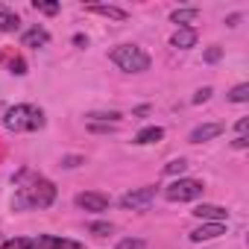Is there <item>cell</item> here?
I'll return each mask as SVG.
<instances>
[{
    "label": "cell",
    "instance_id": "cell-11",
    "mask_svg": "<svg viewBox=\"0 0 249 249\" xmlns=\"http://www.w3.org/2000/svg\"><path fill=\"white\" fill-rule=\"evenodd\" d=\"M217 135H223V123H202V126H196L191 132V144H202V141H211Z\"/></svg>",
    "mask_w": 249,
    "mask_h": 249
},
{
    "label": "cell",
    "instance_id": "cell-21",
    "mask_svg": "<svg viewBox=\"0 0 249 249\" xmlns=\"http://www.w3.org/2000/svg\"><path fill=\"white\" fill-rule=\"evenodd\" d=\"M144 246H147V243H144L141 237H123L114 249H144Z\"/></svg>",
    "mask_w": 249,
    "mask_h": 249
},
{
    "label": "cell",
    "instance_id": "cell-27",
    "mask_svg": "<svg viewBox=\"0 0 249 249\" xmlns=\"http://www.w3.org/2000/svg\"><path fill=\"white\" fill-rule=\"evenodd\" d=\"M6 249H30V240H9Z\"/></svg>",
    "mask_w": 249,
    "mask_h": 249
},
{
    "label": "cell",
    "instance_id": "cell-4",
    "mask_svg": "<svg viewBox=\"0 0 249 249\" xmlns=\"http://www.w3.org/2000/svg\"><path fill=\"white\" fill-rule=\"evenodd\" d=\"M205 191V185L199 179H176L164 188V199L170 202H191V199H199Z\"/></svg>",
    "mask_w": 249,
    "mask_h": 249
},
{
    "label": "cell",
    "instance_id": "cell-2",
    "mask_svg": "<svg viewBox=\"0 0 249 249\" xmlns=\"http://www.w3.org/2000/svg\"><path fill=\"white\" fill-rule=\"evenodd\" d=\"M3 123H6V129H12V132H38L44 126V111L38 106L18 103V106H12L3 114Z\"/></svg>",
    "mask_w": 249,
    "mask_h": 249
},
{
    "label": "cell",
    "instance_id": "cell-16",
    "mask_svg": "<svg viewBox=\"0 0 249 249\" xmlns=\"http://www.w3.org/2000/svg\"><path fill=\"white\" fill-rule=\"evenodd\" d=\"M196 18H199V9H176L170 15V21L179 27H191V24H196Z\"/></svg>",
    "mask_w": 249,
    "mask_h": 249
},
{
    "label": "cell",
    "instance_id": "cell-6",
    "mask_svg": "<svg viewBox=\"0 0 249 249\" xmlns=\"http://www.w3.org/2000/svg\"><path fill=\"white\" fill-rule=\"evenodd\" d=\"M76 208H82V211H91V214H100V211H106L108 208V196L106 194H100V191H85V194H76Z\"/></svg>",
    "mask_w": 249,
    "mask_h": 249
},
{
    "label": "cell",
    "instance_id": "cell-17",
    "mask_svg": "<svg viewBox=\"0 0 249 249\" xmlns=\"http://www.w3.org/2000/svg\"><path fill=\"white\" fill-rule=\"evenodd\" d=\"M88 120H91V123H106V126H114V123L120 120V114H117V111H91Z\"/></svg>",
    "mask_w": 249,
    "mask_h": 249
},
{
    "label": "cell",
    "instance_id": "cell-19",
    "mask_svg": "<svg viewBox=\"0 0 249 249\" xmlns=\"http://www.w3.org/2000/svg\"><path fill=\"white\" fill-rule=\"evenodd\" d=\"M185 170H188V161H185V159H173V161H167V167H164L167 176H179V179H182Z\"/></svg>",
    "mask_w": 249,
    "mask_h": 249
},
{
    "label": "cell",
    "instance_id": "cell-22",
    "mask_svg": "<svg viewBox=\"0 0 249 249\" xmlns=\"http://www.w3.org/2000/svg\"><path fill=\"white\" fill-rule=\"evenodd\" d=\"M33 9H36V12H44V15H56V12H59V3H41V0H36Z\"/></svg>",
    "mask_w": 249,
    "mask_h": 249
},
{
    "label": "cell",
    "instance_id": "cell-24",
    "mask_svg": "<svg viewBox=\"0 0 249 249\" xmlns=\"http://www.w3.org/2000/svg\"><path fill=\"white\" fill-rule=\"evenodd\" d=\"M220 56H223V50H220V47H208V50H205V62H217Z\"/></svg>",
    "mask_w": 249,
    "mask_h": 249
},
{
    "label": "cell",
    "instance_id": "cell-15",
    "mask_svg": "<svg viewBox=\"0 0 249 249\" xmlns=\"http://www.w3.org/2000/svg\"><path fill=\"white\" fill-rule=\"evenodd\" d=\"M21 24L18 12H12L9 6H0V33H15Z\"/></svg>",
    "mask_w": 249,
    "mask_h": 249
},
{
    "label": "cell",
    "instance_id": "cell-5",
    "mask_svg": "<svg viewBox=\"0 0 249 249\" xmlns=\"http://www.w3.org/2000/svg\"><path fill=\"white\" fill-rule=\"evenodd\" d=\"M153 199H156V185H144V188H138V191L123 194V196H120V208L138 211V208H147Z\"/></svg>",
    "mask_w": 249,
    "mask_h": 249
},
{
    "label": "cell",
    "instance_id": "cell-29",
    "mask_svg": "<svg viewBox=\"0 0 249 249\" xmlns=\"http://www.w3.org/2000/svg\"><path fill=\"white\" fill-rule=\"evenodd\" d=\"M246 126H249V120L240 117V120H237V135H246Z\"/></svg>",
    "mask_w": 249,
    "mask_h": 249
},
{
    "label": "cell",
    "instance_id": "cell-7",
    "mask_svg": "<svg viewBox=\"0 0 249 249\" xmlns=\"http://www.w3.org/2000/svg\"><path fill=\"white\" fill-rule=\"evenodd\" d=\"M30 249H85V246L65 237H53V234H38L36 240H30Z\"/></svg>",
    "mask_w": 249,
    "mask_h": 249
},
{
    "label": "cell",
    "instance_id": "cell-14",
    "mask_svg": "<svg viewBox=\"0 0 249 249\" xmlns=\"http://www.w3.org/2000/svg\"><path fill=\"white\" fill-rule=\"evenodd\" d=\"M161 138H164V129H161V126H144V129L135 135V144L147 147V144H159Z\"/></svg>",
    "mask_w": 249,
    "mask_h": 249
},
{
    "label": "cell",
    "instance_id": "cell-10",
    "mask_svg": "<svg viewBox=\"0 0 249 249\" xmlns=\"http://www.w3.org/2000/svg\"><path fill=\"white\" fill-rule=\"evenodd\" d=\"M170 44H173L176 50H191V47L196 44V30H194V27H179V30L170 36Z\"/></svg>",
    "mask_w": 249,
    "mask_h": 249
},
{
    "label": "cell",
    "instance_id": "cell-9",
    "mask_svg": "<svg viewBox=\"0 0 249 249\" xmlns=\"http://www.w3.org/2000/svg\"><path fill=\"white\" fill-rule=\"evenodd\" d=\"M220 234H226V223H202L199 229L191 231V240L194 243H202V240H214Z\"/></svg>",
    "mask_w": 249,
    "mask_h": 249
},
{
    "label": "cell",
    "instance_id": "cell-18",
    "mask_svg": "<svg viewBox=\"0 0 249 249\" xmlns=\"http://www.w3.org/2000/svg\"><path fill=\"white\" fill-rule=\"evenodd\" d=\"M229 100H231V103H246V100H249V85H246V82L234 85V88L229 91Z\"/></svg>",
    "mask_w": 249,
    "mask_h": 249
},
{
    "label": "cell",
    "instance_id": "cell-20",
    "mask_svg": "<svg viewBox=\"0 0 249 249\" xmlns=\"http://www.w3.org/2000/svg\"><path fill=\"white\" fill-rule=\"evenodd\" d=\"M88 231H91V234H97V237H106V234H111V231H114V226H111V223H91V226H88Z\"/></svg>",
    "mask_w": 249,
    "mask_h": 249
},
{
    "label": "cell",
    "instance_id": "cell-3",
    "mask_svg": "<svg viewBox=\"0 0 249 249\" xmlns=\"http://www.w3.org/2000/svg\"><path fill=\"white\" fill-rule=\"evenodd\" d=\"M108 59L123 71V73H144L150 71V56L138 44H120L108 53Z\"/></svg>",
    "mask_w": 249,
    "mask_h": 249
},
{
    "label": "cell",
    "instance_id": "cell-23",
    "mask_svg": "<svg viewBox=\"0 0 249 249\" xmlns=\"http://www.w3.org/2000/svg\"><path fill=\"white\" fill-rule=\"evenodd\" d=\"M9 68H12V73H18V76H24V73H27V65H24V59H18V56L9 62Z\"/></svg>",
    "mask_w": 249,
    "mask_h": 249
},
{
    "label": "cell",
    "instance_id": "cell-1",
    "mask_svg": "<svg viewBox=\"0 0 249 249\" xmlns=\"http://www.w3.org/2000/svg\"><path fill=\"white\" fill-rule=\"evenodd\" d=\"M15 185H18L15 199H12L15 211H27V208H50V205L56 202V185H53L50 179L33 173V170H21V173L15 176Z\"/></svg>",
    "mask_w": 249,
    "mask_h": 249
},
{
    "label": "cell",
    "instance_id": "cell-25",
    "mask_svg": "<svg viewBox=\"0 0 249 249\" xmlns=\"http://www.w3.org/2000/svg\"><path fill=\"white\" fill-rule=\"evenodd\" d=\"M62 164H65V167H79V164H82V156H65Z\"/></svg>",
    "mask_w": 249,
    "mask_h": 249
},
{
    "label": "cell",
    "instance_id": "cell-8",
    "mask_svg": "<svg viewBox=\"0 0 249 249\" xmlns=\"http://www.w3.org/2000/svg\"><path fill=\"white\" fill-rule=\"evenodd\" d=\"M191 214H194L196 220H205V223H226V220H229V211H226V208H220V205H208V202L196 205Z\"/></svg>",
    "mask_w": 249,
    "mask_h": 249
},
{
    "label": "cell",
    "instance_id": "cell-28",
    "mask_svg": "<svg viewBox=\"0 0 249 249\" xmlns=\"http://www.w3.org/2000/svg\"><path fill=\"white\" fill-rule=\"evenodd\" d=\"M246 144H249L246 135H237V138H234V150H246Z\"/></svg>",
    "mask_w": 249,
    "mask_h": 249
},
{
    "label": "cell",
    "instance_id": "cell-26",
    "mask_svg": "<svg viewBox=\"0 0 249 249\" xmlns=\"http://www.w3.org/2000/svg\"><path fill=\"white\" fill-rule=\"evenodd\" d=\"M208 97H211V88H199V91H196V97H194V103L199 106V103H205Z\"/></svg>",
    "mask_w": 249,
    "mask_h": 249
},
{
    "label": "cell",
    "instance_id": "cell-13",
    "mask_svg": "<svg viewBox=\"0 0 249 249\" xmlns=\"http://www.w3.org/2000/svg\"><path fill=\"white\" fill-rule=\"evenodd\" d=\"M88 12H94V15H103V18H111V21H126V12L123 9H117V6H106V3H91V6H85Z\"/></svg>",
    "mask_w": 249,
    "mask_h": 249
},
{
    "label": "cell",
    "instance_id": "cell-12",
    "mask_svg": "<svg viewBox=\"0 0 249 249\" xmlns=\"http://www.w3.org/2000/svg\"><path fill=\"white\" fill-rule=\"evenodd\" d=\"M47 41H50V33L41 30V27H33V30H27V33L21 36V44H24V47H44Z\"/></svg>",
    "mask_w": 249,
    "mask_h": 249
}]
</instances>
